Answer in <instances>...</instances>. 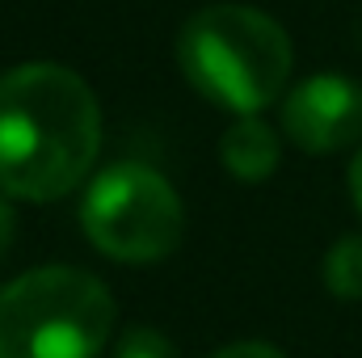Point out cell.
Segmentation results:
<instances>
[{
	"label": "cell",
	"instance_id": "6da1fadb",
	"mask_svg": "<svg viewBox=\"0 0 362 358\" xmlns=\"http://www.w3.org/2000/svg\"><path fill=\"white\" fill-rule=\"evenodd\" d=\"M101 148L93 89L64 64H21L0 76V190L55 202L89 178Z\"/></svg>",
	"mask_w": 362,
	"mask_h": 358
},
{
	"label": "cell",
	"instance_id": "7a4b0ae2",
	"mask_svg": "<svg viewBox=\"0 0 362 358\" xmlns=\"http://www.w3.org/2000/svg\"><path fill=\"white\" fill-rule=\"evenodd\" d=\"M177 59L202 97L249 118L286 89L295 55L270 13L249 4H206L181 25Z\"/></svg>",
	"mask_w": 362,
	"mask_h": 358
},
{
	"label": "cell",
	"instance_id": "3957f363",
	"mask_svg": "<svg viewBox=\"0 0 362 358\" xmlns=\"http://www.w3.org/2000/svg\"><path fill=\"white\" fill-rule=\"evenodd\" d=\"M114 295L76 266H38L0 287V358H97Z\"/></svg>",
	"mask_w": 362,
	"mask_h": 358
},
{
	"label": "cell",
	"instance_id": "277c9868",
	"mask_svg": "<svg viewBox=\"0 0 362 358\" xmlns=\"http://www.w3.org/2000/svg\"><path fill=\"white\" fill-rule=\"evenodd\" d=\"M81 224L93 245L114 262H160L181 245L185 211L156 169L127 161L97 173L81 207Z\"/></svg>",
	"mask_w": 362,
	"mask_h": 358
},
{
	"label": "cell",
	"instance_id": "5b68a950",
	"mask_svg": "<svg viewBox=\"0 0 362 358\" xmlns=\"http://www.w3.org/2000/svg\"><path fill=\"white\" fill-rule=\"evenodd\" d=\"M282 131L295 148L325 156L362 139V85L350 76L325 72L308 76L282 101Z\"/></svg>",
	"mask_w": 362,
	"mask_h": 358
},
{
	"label": "cell",
	"instance_id": "8992f818",
	"mask_svg": "<svg viewBox=\"0 0 362 358\" xmlns=\"http://www.w3.org/2000/svg\"><path fill=\"white\" fill-rule=\"evenodd\" d=\"M278 156H282L278 135H274V127H266L257 114L236 118V122L223 131V139H219V161H223V169L240 181H266L274 169H278Z\"/></svg>",
	"mask_w": 362,
	"mask_h": 358
},
{
	"label": "cell",
	"instance_id": "52a82bcc",
	"mask_svg": "<svg viewBox=\"0 0 362 358\" xmlns=\"http://www.w3.org/2000/svg\"><path fill=\"white\" fill-rule=\"evenodd\" d=\"M325 287L337 299H362V236H341L325 253Z\"/></svg>",
	"mask_w": 362,
	"mask_h": 358
},
{
	"label": "cell",
	"instance_id": "ba28073f",
	"mask_svg": "<svg viewBox=\"0 0 362 358\" xmlns=\"http://www.w3.org/2000/svg\"><path fill=\"white\" fill-rule=\"evenodd\" d=\"M114 358H177L173 342L160 333V329H148V325H135L118 337V350Z\"/></svg>",
	"mask_w": 362,
	"mask_h": 358
},
{
	"label": "cell",
	"instance_id": "9c48e42d",
	"mask_svg": "<svg viewBox=\"0 0 362 358\" xmlns=\"http://www.w3.org/2000/svg\"><path fill=\"white\" fill-rule=\"evenodd\" d=\"M211 358H286V354L278 346H270V342H232V346L215 350Z\"/></svg>",
	"mask_w": 362,
	"mask_h": 358
},
{
	"label": "cell",
	"instance_id": "30bf717a",
	"mask_svg": "<svg viewBox=\"0 0 362 358\" xmlns=\"http://www.w3.org/2000/svg\"><path fill=\"white\" fill-rule=\"evenodd\" d=\"M13 236H17V215H13V207L0 198V262H4V253L13 249Z\"/></svg>",
	"mask_w": 362,
	"mask_h": 358
},
{
	"label": "cell",
	"instance_id": "8fae6325",
	"mask_svg": "<svg viewBox=\"0 0 362 358\" xmlns=\"http://www.w3.org/2000/svg\"><path fill=\"white\" fill-rule=\"evenodd\" d=\"M350 194H354V207H358V215H362V152L350 165Z\"/></svg>",
	"mask_w": 362,
	"mask_h": 358
}]
</instances>
